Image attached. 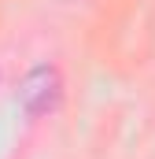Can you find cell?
Returning a JSON list of instances; mask_svg holds the SVG:
<instances>
[{
  "label": "cell",
  "mask_w": 155,
  "mask_h": 159,
  "mask_svg": "<svg viewBox=\"0 0 155 159\" xmlns=\"http://www.w3.org/2000/svg\"><path fill=\"white\" fill-rule=\"evenodd\" d=\"M63 100V78L52 63H37L30 67V74L22 78V89H19V104L30 119H41L48 111H55Z\"/></svg>",
  "instance_id": "1"
}]
</instances>
